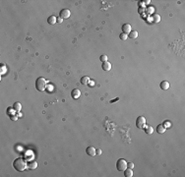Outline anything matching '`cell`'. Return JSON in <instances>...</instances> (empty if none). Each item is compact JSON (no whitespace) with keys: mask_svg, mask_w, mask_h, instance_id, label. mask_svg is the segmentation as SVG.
<instances>
[{"mask_svg":"<svg viewBox=\"0 0 185 177\" xmlns=\"http://www.w3.org/2000/svg\"><path fill=\"white\" fill-rule=\"evenodd\" d=\"M13 166H14V168L16 169L17 171L22 172V171H24V170L28 167V163L26 162V160H25L24 158L19 157V158H16V159L14 160Z\"/></svg>","mask_w":185,"mask_h":177,"instance_id":"6da1fadb","label":"cell"},{"mask_svg":"<svg viewBox=\"0 0 185 177\" xmlns=\"http://www.w3.org/2000/svg\"><path fill=\"white\" fill-rule=\"evenodd\" d=\"M46 84H47V81H46L44 78H42V77H39L36 81V88L39 92H43L46 88Z\"/></svg>","mask_w":185,"mask_h":177,"instance_id":"7a4b0ae2","label":"cell"},{"mask_svg":"<svg viewBox=\"0 0 185 177\" xmlns=\"http://www.w3.org/2000/svg\"><path fill=\"white\" fill-rule=\"evenodd\" d=\"M116 168L118 171H124L127 168V161L124 158H119L116 161Z\"/></svg>","mask_w":185,"mask_h":177,"instance_id":"3957f363","label":"cell"},{"mask_svg":"<svg viewBox=\"0 0 185 177\" xmlns=\"http://www.w3.org/2000/svg\"><path fill=\"white\" fill-rule=\"evenodd\" d=\"M136 126L139 129H144L146 126V118L144 116H139L136 120Z\"/></svg>","mask_w":185,"mask_h":177,"instance_id":"277c9868","label":"cell"},{"mask_svg":"<svg viewBox=\"0 0 185 177\" xmlns=\"http://www.w3.org/2000/svg\"><path fill=\"white\" fill-rule=\"evenodd\" d=\"M60 18H62V19H68L70 18V15H71V12L69 9H62L60 11Z\"/></svg>","mask_w":185,"mask_h":177,"instance_id":"5b68a950","label":"cell"},{"mask_svg":"<svg viewBox=\"0 0 185 177\" xmlns=\"http://www.w3.org/2000/svg\"><path fill=\"white\" fill-rule=\"evenodd\" d=\"M86 153H87V155H90V156H95L96 155H97V153H96V149L92 146H90V147H88L87 149H86Z\"/></svg>","mask_w":185,"mask_h":177,"instance_id":"8992f818","label":"cell"},{"mask_svg":"<svg viewBox=\"0 0 185 177\" xmlns=\"http://www.w3.org/2000/svg\"><path fill=\"white\" fill-rule=\"evenodd\" d=\"M132 31V29H131V25L130 24H124L122 26V33H124L126 35H129Z\"/></svg>","mask_w":185,"mask_h":177,"instance_id":"52a82bcc","label":"cell"},{"mask_svg":"<svg viewBox=\"0 0 185 177\" xmlns=\"http://www.w3.org/2000/svg\"><path fill=\"white\" fill-rule=\"evenodd\" d=\"M71 96L74 98V99H77L81 96V92L78 88H74V90L71 92Z\"/></svg>","mask_w":185,"mask_h":177,"instance_id":"ba28073f","label":"cell"},{"mask_svg":"<svg viewBox=\"0 0 185 177\" xmlns=\"http://www.w3.org/2000/svg\"><path fill=\"white\" fill-rule=\"evenodd\" d=\"M37 167H38V162L36 160H32V161L28 162V168H30L31 170H34Z\"/></svg>","mask_w":185,"mask_h":177,"instance_id":"9c48e42d","label":"cell"},{"mask_svg":"<svg viewBox=\"0 0 185 177\" xmlns=\"http://www.w3.org/2000/svg\"><path fill=\"white\" fill-rule=\"evenodd\" d=\"M101 68H102V70H104V71H110V70H111V64H110L108 61L102 62Z\"/></svg>","mask_w":185,"mask_h":177,"instance_id":"30bf717a","label":"cell"},{"mask_svg":"<svg viewBox=\"0 0 185 177\" xmlns=\"http://www.w3.org/2000/svg\"><path fill=\"white\" fill-rule=\"evenodd\" d=\"M57 22V18L54 16V15H51V16H49L48 18H47V23L49 24V25H54L55 23Z\"/></svg>","mask_w":185,"mask_h":177,"instance_id":"8fae6325","label":"cell"},{"mask_svg":"<svg viewBox=\"0 0 185 177\" xmlns=\"http://www.w3.org/2000/svg\"><path fill=\"white\" fill-rule=\"evenodd\" d=\"M144 130H145V132H146V134H148V135H152L153 133H154V128H153L151 125H146L145 128H144Z\"/></svg>","mask_w":185,"mask_h":177,"instance_id":"7c38bea8","label":"cell"},{"mask_svg":"<svg viewBox=\"0 0 185 177\" xmlns=\"http://www.w3.org/2000/svg\"><path fill=\"white\" fill-rule=\"evenodd\" d=\"M161 88H162V90H163V91L168 90V88H169V83L167 81H162L161 83Z\"/></svg>","mask_w":185,"mask_h":177,"instance_id":"4fadbf2b","label":"cell"},{"mask_svg":"<svg viewBox=\"0 0 185 177\" xmlns=\"http://www.w3.org/2000/svg\"><path fill=\"white\" fill-rule=\"evenodd\" d=\"M166 131V128L162 125V124H160V125H158V127H157V132L159 133V134H163V133Z\"/></svg>","mask_w":185,"mask_h":177,"instance_id":"5bb4252c","label":"cell"},{"mask_svg":"<svg viewBox=\"0 0 185 177\" xmlns=\"http://www.w3.org/2000/svg\"><path fill=\"white\" fill-rule=\"evenodd\" d=\"M13 108L16 110L17 112H19V111H21V109H22V104H21L20 102H15L14 105H13Z\"/></svg>","mask_w":185,"mask_h":177,"instance_id":"9a60e30c","label":"cell"},{"mask_svg":"<svg viewBox=\"0 0 185 177\" xmlns=\"http://www.w3.org/2000/svg\"><path fill=\"white\" fill-rule=\"evenodd\" d=\"M123 172H124V175H125L126 177H132V176H133V171H132V169H130V168H126Z\"/></svg>","mask_w":185,"mask_h":177,"instance_id":"2e32d148","label":"cell"},{"mask_svg":"<svg viewBox=\"0 0 185 177\" xmlns=\"http://www.w3.org/2000/svg\"><path fill=\"white\" fill-rule=\"evenodd\" d=\"M128 37H130V38H137L138 37V32L137 31H131V33L128 35Z\"/></svg>","mask_w":185,"mask_h":177,"instance_id":"e0dca14e","label":"cell"},{"mask_svg":"<svg viewBox=\"0 0 185 177\" xmlns=\"http://www.w3.org/2000/svg\"><path fill=\"white\" fill-rule=\"evenodd\" d=\"M90 82V78L88 76H85V77H82L81 79V84L82 85H88Z\"/></svg>","mask_w":185,"mask_h":177,"instance_id":"ac0fdd59","label":"cell"},{"mask_svg":"<svg viewBox=\"0 0 185 177\" xmlns=\"http://www.w3.org/2000/svg\"><path fill=\"white\" fill-rule=\"evenodd\" d=\"M153 21H154V23H160L161 22V16L159 14H155L153 16Z\"/></svg>","mask_w":185,"mask_h":177,"instance_id":"d6986e66","label":"cell"},{"mask_svg":"<svg viewBox=\"0 0 185 177\" xmlns=\"http://www.w3.org/2000/svg\"><path fill=\"white\" fill-rule=\"evenodd\" d=\"M100 60L101 62H105V61H108V57H107V55L103 54V55H101V56L100 57Z\"/></svg>","mask_w":185,"mask_h":177,"instance_id":"ffe728a7","label":"cell"},{"mask_svg":"<svg viewBox=\"0 0 185 177\" xmlns=\"http://www.w3.org/2000/svg\"><path fill=\"white\" fill-rule=\"evenodd\" d=\"M127 37H128V35H126V34H124V33L120 34V36H119V38H120L121 40H126Z\"/></svg>","mask_w":185,"mask_h":177,"instance_id":"44dd1931","label":"cell"},{"mask_svg":"<svg viewBox=\"0 0 185 177\" xmlns=\"http://www.w3.org/2000/svg\"><path fill=\"white\" fill-rule=\"evenodd\" d=\"M166 129H168V128H170L171 127V124H170V122H168V121H165V122H163V124H162Z\"/></svg>","mask_w":185,"mask_h":177,"instance_id":"7402d4cb","label":"cell"},{"mask_svg":"<svg viewBox=\"0 0 185 177\" xmlns=\"http://www.w3.org/2000/svg\"><path fill=\"white\" fill-rule=\"evenodd\" d=\"M127 168H130V169L134 168V163H133V162H127Z\"/></svg>","mask_w":185,"mask_h":177,"instance_id":"603a6c76","label":"cell"},{"mask_svg":"<svg viewBox=\"0 0 185 177\" xmlns=\"http://www.w3.org/2000/svg\"><path fill=\"white\" fill-rule=\"evenodd\" d=\"M88 85H89L90 87H94V86H95V82H94V81H91V80H90V82H89V84H88Z\"/></svg>","mask_w":185,"mask_h":177,"instance_id":"cb8c5ba5","label":"cell"},{"mask_svg":"<svg viewBox=\"0 0 185 177\" xmlns=\"http://www.w3.org/2000/svg\"><path fill=\"white\" fill-rule=\"evenodd\" d=\"M96 153H97V155H101V150L100 149H99V150H96Z\"/></svg>","mask_w":185,"mask_h":177,"instance_id":"d4e9b609","label":"cell"},{"mask_svg":"<svg viewBox=\"0 0 185 177\" xmlns=\"http://www.w3.org/2000/svg\"><path fill=\"white\" fill-rule=\"evenodd\" d=\"M62 20H63V19H58L57 22H58V23H61V22H62Z\"/></svg>","mask_w":185,"mask_h":177,"instance_id":"484cf974","label":"cell"}]
</instances>
